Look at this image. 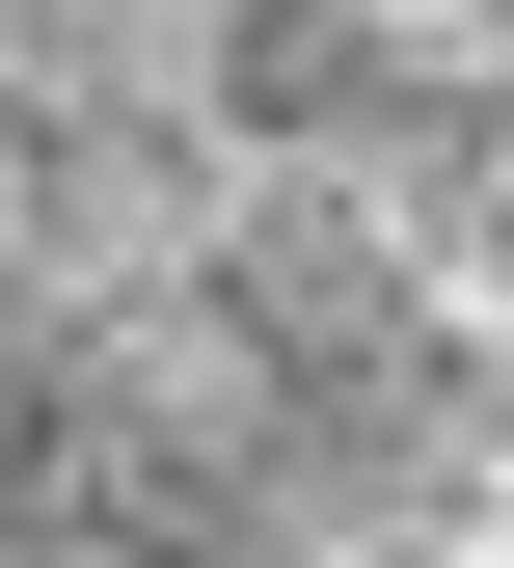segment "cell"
Listing matches in <instances>:
<instances>
[{"instance_id": "cell-1", "label": "cell", "mask_w": 514, "mask_h": 568, "mask_svg": "<svg viewBox=\"0 0 514 568\" xmlns=\"http://www.w3.org/2000/svg\"><path fill=\"white\" fill-rule=\"evenodd\" d=\"M0 379H28V109H0Z\"/></svg>"}, {"instance_id": "cell-2", "label": "cell", "mask_w": 514, "mask_h": 568, "mask_svg": "<svg viewBox=\"0 0 514 568\" xmlns=\"http://www.w3.org/2000/svg\"><path fill=\"white\" fill-rule=\"evenodd\" d=\"M487 54H514V0H487Z\"/></svg>"}, {"instance_id": "cell-3", "label": "cell", "mask_w": 514, "mask_h": 568, "mask_svg": "<svg viewBox=\"0 0 514 568\" xmlns=\"http://www.w3.org/2000/svg\"><path fill=\"white\" fill-rule=\"evenodd\" d=\"M0 568H54V541H0Z\"/></svg>"}]
</instances>
